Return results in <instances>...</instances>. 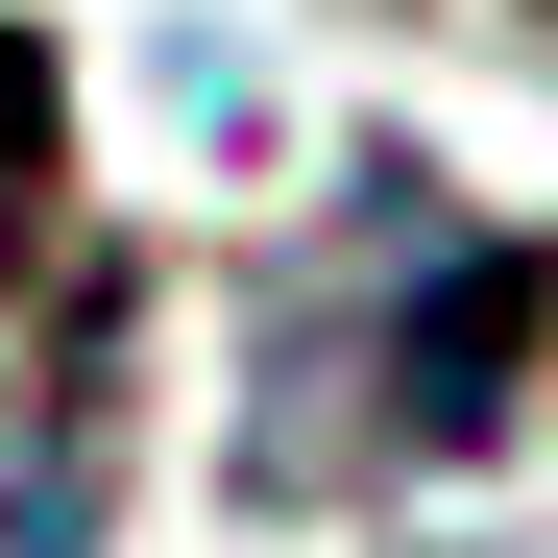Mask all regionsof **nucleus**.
<instances>
[{
    "label": "nucleus",
    "instance_id": "obj_1",
    "mask_svg": "<svg viewBox=\"0 0 558 558\" xmlns=\"http://www.w3.org/2000/svg\"><path fill=\"white\" fill-rule=\"evenodd\" d=\"M558 340V243H510L437 146H364L243 292V510H389L486 461Z\"/></svg>",
    "mask_w": 558,
    "mask_h": 558
},
{
    "label": "nucleus",
    "instance_id": "obj_2",
    "mask_svg": "<svg viewBox=\"0 0 558 558\" xmlns=\"http://www.w3.org/2000/svg\"><path fill=\"white\" fill-rule=\"evenodd\" d=\"M98 461H122V267H73L25 413H0V558H73V534H98Z\"/></svg>",
    "mask_w": 558,
    "mask_h": 558
},
{
    "label": "nucleus",
    "instance_id": "obj_3",
    "mask_svg": "<svg viewBox=\"0 0 558 558\" xmlns=\"http://www.w3.org/2000/svg\"><path fill=\"white\" fill-rule=\"evenodd\" d=\"M73 243V73H49V25H0V292Z\"/></svg>",
    "mask_w": 558,
    "mask_h": 558
}]
</instances>
